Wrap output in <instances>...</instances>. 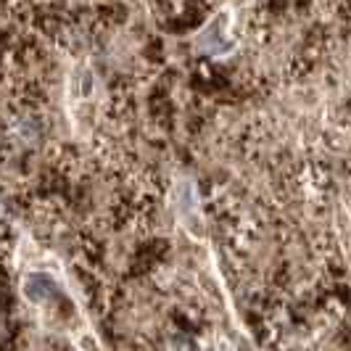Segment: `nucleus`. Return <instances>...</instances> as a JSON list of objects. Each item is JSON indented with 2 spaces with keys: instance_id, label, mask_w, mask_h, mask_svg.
<instances>
[{
  "instance_id": "obj_1",
  "label": "nucleus",
  "mask_w": 351,
  "mask_h": 351,
  "mask_svg": "<svg viewBox=\"0 0 351 351\" xmlns=\"http://www.w3.org/2000/svg\"><path fill=\"white\" fill-rule=\"evenodd\" d=\"M167 351H198V349H195L193 341H188V338H175V341L167 346Z\"/></svg>"
}]
</instances>
